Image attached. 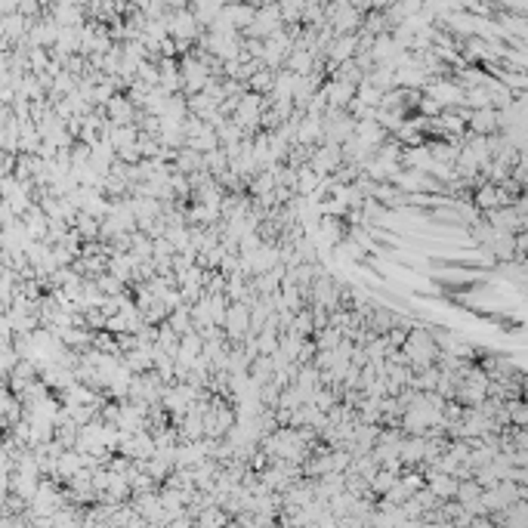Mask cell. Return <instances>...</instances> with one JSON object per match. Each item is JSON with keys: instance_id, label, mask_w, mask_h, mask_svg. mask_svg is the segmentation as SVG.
Masks as SVG:
<instances>
[{"instance_id": "e0dca14e", "label": "cell", "mask_w": 528, "mask_h": 528, "mask_svg": "<svg viewBox=\"0 0 528 528\" xmlns=\"http://www.w3.org/2000/svg\"><path fill=\"white\" fill-rule=\"evenodd\" d=\"M507 420L513 423V427H528V405H525V398H507Z\"/></svg>"}, {"instance_id": "ba28073f", "label": "cell", "mask_w": 528, "mask_h": 528, "mask_svg": "<svg viewBox=\"0 0 528 528\" xmlns=\"http://www.w3.org/2000/svg\"><path fill=\"white\" fill-rule=\"evenodd\" d=\"M352 133L359 136V143H365V145H368V149H377V145L383 143L386 136H389V133H386L374 118H361V121H355V130H352Z\"/></svg>"}, {"instance_id": "30bf717a", "label": "cell", "mask_w": 528, "mask_h": 528, "mask_svg": "<svg viewBox=\"0 0 528 528\" xmlns=\"http://www.w3.org/2000/svg\"><path fill=\"white\" fill-rule=\"evenodd\" d=\"M272 374H275V365H272V359H269V355L256 352L254 359H250V365H248V377L250 380L266 383V380H272Z\"/></svg>"}, {"instance_id": "6da1fadb", "label": "cell", "mask_w": 528, "mask_h": 528, "mask_svg": "<svg viewBox=\"0 0 528 528\" xmlns=\"http://www.w3.org/2000/svg\"><path fill=\"white\" fill-rule=\"evenodd\" d=\"M223 334L229 343H241L250 334V306L244 300H232L223 318Z\"/></svg>"}, {"instance_id": "d4e9b609", "label": "cell", "mask_w": 528, "mask_h": 528, "mask_svg": "<svg viewBox=\"0 0 528 528\" xmlns=\"http://www.w3.org/2000/svg\"><path fill=\"white\" fill-rule=\"evenodd\" d=\"M226 275L219 269H204V293H223Z\"/></svg>"}, {"instance_id": "2e32d148", "label": "cell", "mask_w": 528, "mask_h": 528, "mask_svg": "<svg viewBox=\"0 0 528 528\" xmlns=\"http://www.w3.org/2000/svg\"><path fill=\"white\" fill-rule=\"evenodd\" d=\"M380 96H383V90L380 87H374L368 77H361L359 84H355V99L359 102H365V106H371V108H377L380 106Z\"/></svg>"}, {"instance_id": "9a60e30c", "label": "cell", "mask_w": 528, "mask_h": 528, "mask_svg": "<svg viewBox=\"0 0 528 528\" xmlns=\"http://www.w3.org/2000/svg\"><path fill=\"white\" fill-rule=\"evenodd\" d=\"M232 522V516L226 513V509H219V507H204L198 516H195V525H201V528H207V525H229Z\"/></svg>"}, {"instance_id": "44dd1931", "label": "cell", "mask_w": 528, "mask_h": 528, "mask_svg": "<svg viewBox=\"0 0 528 528\" xmlns=\"http://www.w3.org/2000/svg\"><path fill=\"white\" fill-rule=\"evenodd\" d=\"M186 145L189 149H195V152H201V155H204V152H211V149H217V130H213V127H207L204 133H198V136H192V139H186Z\"/></svg>"}, {"instance_id": "8fae6325", "label": "cell", "mask_w": 528, "mask_h": 528, "mask_svg": "<svg viewBox=\"0 0 528 528\" xmlns=\"http://www.w3.org/2000/svg\"><path fill=\"white\" fill-rule=\"evenodd\" d=\"M318 180H322V176H318L315 170L309 167V164H303V167H297V182H293V192H297V195H306V198H309V195L315 192Z\"/></svg>"}, {"instance_id": "603a6c76", "label": "cell", "mask_w": 528, "mask_h": 528, "mask_svg": "<svg viewBox=\"0 0 528 528\" xmlns=\"http://www.w3.org/2000/svg\"><path fill=\"white\" fill-rule=\"evenodd\" d=\"M155 343H158V346H161V349H167L170 355H173L176 343H180V334H176V331L170 328L167 322H161V324H158V340H155Z\"/></svg>"}, {"instance_id": "d6986e66", "label": "cell", "mask_w": 528, "mask_h": 528, "mask_svg": "<svg viewBox=\"0 0 528 528\" xmlns=\"http://www.w3.org/2000/svg\"><path fill=\"white\" fill-rule=\"evenodd\" d=\"M392 482H396V472H389L386 466H377V472L368 479V488H371L374 497H380V494H386V491H389Z\"/></svg>"}, {"instance_id": "cb8c5ba5", "label": "cell", "mask_w": 528, "mask_h": 528, "mask_svg": "<svg viewBox=\"0 0 528 528\" xmlns=\"http://www.w3.org/2000/svg\"><path fill=\"white\" fill-rule=\"evenodd\" d=\"M77 235L81 238H99V219L90 217V213H84V217H77Z\"/></svg>"}, {"instance_id": "52a82bcc", "label": "cell", "mask_w": 528, "mask_h": 528, "mask_svg": "<svg viewBox=\"0 0 528 528\" xmlns=\"http://www.w3.org/2000/svg\"><path fill=\"white\" fill-rule=\"evenodd\" d=\"M106 108H108V121H112V124H133V121H136V112H139L127 96H112V99L106 102Z\"/></svg>"}, {"instance_id": "4fadbf2b", "label": "cell", "mask_w": 528, "mask_h": 528, "mask_svg": "<svg viewBox=\"0 0 528 528\" xmlns=\"http://www.w3.org/2000/svg\"><path fill=\"white\" fill-rule=\"evenodd\" d=\"M164 322H167L180 337H182V334H189V331H195V328H192V315H189V306H186V303L176 306V309H170Z\"/></svg>"}, {"instance_id": "277c9868", "label": "cell", "mask_w": 528, "mask_h": 528, "mask_svg": "<svg viewBox=\"0 0 528 528\" xmlns=\"http://www.w3.org/2000/svg\"><path fill=\"white\" fill-rule=\"evenodd\" d=\"M309 164L312 170H315L318 176H328V173H334L337 167L343 164V155H340V145H334V143H318L315 149H312V155H309Z\"/></svg>"}, {"instance_id": "5bb4252c", "label": "cell", "mask_w": 528, "mask_h": 528, "mask_svg": "<svg viewBox=\"0 0 528 528\" xmlns=\"http://www.w3.org/2000/svg\"><path fill=\"white\" fill-rule=\"evenodd\" d=\"M291 334H297V337H312L315 334V322H312V312H309V306H303L300 312H293V318H291Z\"/></svg>"}, {"instance_id": "ac0fdd59", "label": "cell", "mask_w": 528, "mask_h": 528, "mask_svg": "<svg viewBox=\"0 0 528 528\" xmlns=\"http://www.w3.org/2000/svg\"><path fill=\"white\" fill-rule=\"evenodd\" d=\"M312 340H315V349H334L343 340V331L334 328V324H324V328H318L312 334Z\"/></svg>"}, {"instance_id": "7c38bea8", "label": "cell", "mask_w": 528, "mask_h": 528, "mask_svg": "<svg viewBox=\"0 0 528 528\" xmlns=\"http://www.w3.org/2000/svg\"><path fill=\"white\" fill-rule=\"evenodd\" d=\"M272 77H275V71H272V69H266V65H260V69H256L254 75H250L244 84H248V90H250V93L266 96L269 90H272Z\"/></svg>"}, {"instance_id": "ffe728a7", "label": "cell", "mask_w": 528, "mask_h": 528, "mask_svg": "<svg viewBox=\"0 0 528 528\" xmlns=\"http://www.w3.org/2000/svg\"><path fill=\"white\" fill-rule=\"evenodd\" d=\"M173 250H189V223H167V232H164Z\"/></svg>"}, {"instance_id": "9c48e42d", "label": "cell", "mask_w": 528, "mask_h": 528, "mask_svg": "<svg viewBox=\"0 0 528 528\" xmlns=\"http://www.w3.org/2000/svg\"><path fill=\"white\" fill-rule=\"evenodd\" d=\"M170 167L180 170V173H195V170H201V152L189 149V145H182V149H176L173 161H170Z\"/></svg>"}, {"instance_id": "3957f363", "label": "cell", "mask_w": 528, "mask_h": 528, "mask_svg": "<svg viewBox=\"0 0 528 528\" xmlns=\"http://www.w3.org/2000/svg\"><path fill=\"white\" fill-rule=\"evenodd\" d=\"M482 219L491 226L494 232H516V229H525L528 226V217L516 213L513 204H503V207H494V211H485Z\"/></svg>"}, {"instance_id": "484cf974", "label": "cell", "mask_w": 528, "mask_h": 528, "mask_svg": "<svg viewBox=\"0 0 528 528\" xmlns=\"http://www.w3.org/2000/svg\"><path fill=\"white\" fill-rule=\"evenodd\" d=\"M349 464H352V454H349L346 448H331V470L346 472Z\"/></svg>"}, {"instance_id": "7402d4cb", "label": "cell", "mask_w": 528, "mask_h": 528, "mask_svg": "<svg viewBox=\"0 0 528 528\" xmlns=\"http://www.w3.org/2000/svg\"><path fill=\"white\" fill-rule=\"evenodd\" d=\"M96 287L102 291V297H108V293H121V291H127L124 281L115 278L112 272H99V275H96Z\"/></svg>"}, {"instance_id": "7a4b0ae2", "label": "cell", "mask_w": 528, "mask_h": 528, "mask_svg": "<svg viewBox=\"0 0 528 528\" xmlns=\"http://www.w3.org/2000/svg\"><path fill=\"white\" fill-rule=\"evenodd\" d=\"M130 503L139 516L145 519V525H167L164 522V503H161V491L149 488V491H136L130 494Z\"/></svg>"}, {"instance_id": "5b68a950", "label": "cell", "mask_w": 528, "mask_h": 528, "mask_svg": "<svg viewBox=\"0 0 528 528\" xmlns=\"http://www.w3.org/2000/svg\"><path fill=\"white\" fill-rule=\"evenodd\" d=\"M466 130L470 133H497L501 130V121H497V108L491 106H482V108H470V118H466Z\"/></svg>"}, {"instance_id": "8992f818", "label": "cell", "mask_w": 528, "mask_h": 528, "mask_svg": "<svg viewBox=\"0 0 528 528\" xmlns=\"http://www.w3.org/2000/svg\"><path fill=\"white\" fill-rule=\"evenodd\" d=\"M322 93H324V99H328V108H346V102L355 96V84L331 77V84H322Z\"/></svg>"}]
</instances>
